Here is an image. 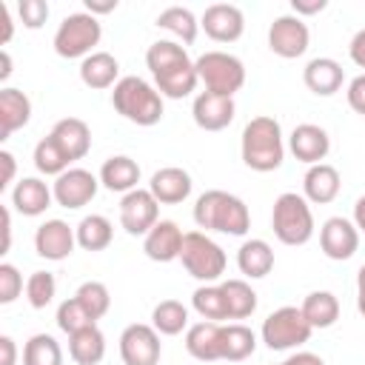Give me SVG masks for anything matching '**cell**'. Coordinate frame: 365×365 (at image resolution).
I'll return each mask as SVG.
<instances>
[{"label": "cell", "instance_id": "obj_1", "mask_svg": "<svg viewBox=\"0 0 365 365\" xmlns=\"http://www.w3.org/2000/svg\"><path fill=\"white\" fill-rule=\"evenodd\" d=\"M145 66L154 77V88L163 97H171V100L188 97L200 83L197 66L191 63L188 51L174 40L151 43L148 51H145Z\"/></svg>", "mask_w": 365, "mask_h": 365}, {"label": "cell", "instance_id": "obj_2", "mask_svg": "<svg viewBox=\"0 0 365 365\" xmlns=\"http://www.w3.org/2000/svg\"><path fill=\"white\" fill-rule=\"evenodd\" d=\"M194 222L205 231H220V234H231V237H242L251 228V214L248 205L220 188L202 191L194 202Z\"/></svg>", "mask_w": 365, "mask_h": 365}, {"label": "cell", "instance_id": "obj_3", "mask_svg": "<svg viewBox=\"0 0 365 365\" xmlns=\"http://www.w3.org/2000/svg\"><path fill=\"white\" fill-rule=\"evenodd\" d=\"M240 151H242V163L251 168V171H274L282 165V157H285V145H282V128L274 117H254L245 123L242 128V143H240Z\"/></svg>", "mask_w": 365, "mask_h": 365}, {"label": "cell", "instance_id": "obj_4", "mask_svg": "<svg viewBox=\"0 0 365 365\" xmlns=\"http://www.w3.org/2000/svg\"><path fill=\"white\" fill-rule=\"evenodd\" d=\"M111 106L120 117L137 125H157L163 120V94L137 74L120 77L111 91Z\"/></svg>", "mask_w": 365, "mask_h": 365}, {"label": "cell", "instance_id": "obj_5", "mask_svg": "<svg viewBox=\"0 0 365 365\" xmlns=\"http://www.w3.org/2000/svg\"><path fill=\"white\" fill-rule=\"evenodd\" d=\"M271 228L282 245H305L314 237V214L308 200L294 191L279 194L271 211Z\"/></svg>", "mask_w": 365, "mask_h": 365}, {"label": "cell", "instance_id": "obj_6", "mask_svg": "<svg viewBox=\"0 0 365 365\" xmlns=\"http://www.w3.org/2000/svg\"><path fill=\"white\" fill-rule=\"evenodd\" d=\"M194 66H197V77L205 86V91L234 97L245 86V66L240 57L228 51H205L202 57H197Z\"/></svg>", "mask_w": 365, "mask_h": 365}, {"label": "cell", "instance_id": "obj_7", "mask_svg": "<svg viewBox=\"0 0 365 365\" xmlns=\"http://www.w3.org/2000/svg\"><path fill=\"white\" fill-rule=\"evenodd\" d=\"M180 259H182V268L200 279V282H214L225 274V251L202 231H188L185 240H182V251H180Z\"/></svg>", "mask_w": 365, "mask_h": 365}, {"label": "cell", "instance_id": "obj_8", "mask_svg": "<svg viewBox=\"0 0 365 365\" xmlns=\"http://www.w3.org/2000/svg\"><path fill=\"white\" fill-rule=\"evenodd\" d=\"M100 37H103V29L97 17L88 11H74L63 17V23L54 31V51L66 60H74V57L86 60L88 54H94L91 48L100 43Z\"/></svg>", "mask_w": 365, "mask_h": 365}, {"label": "cell", "instance_id": "obj_9", "mask_svg": "<svg viewBox=\"0 0 365 365\" xmlns=\"http://www.w3.org/2000/svg\"><path fill=\"white\" fill-rule=\"evenodd\" d=\"M311 325L308 319L302 317L299 308L294 305H282L277 311H271L265 319H262V342L271 348V351H288V348H299L311 339Z\"/></svg>", "mask_w": 365, "mask_h": 365}, {"label": "cell", "instance_id": "obj_10", "mask_svg": "<svg viewBox=\"0 0 365 365\" xmlns=\"http://www.w3.org/2000/svg\"><path fill=\"white\" fill-rule=\"evenodd\" d=\"M160 222V202L148 188H134L120 200V225L131 237H145Z\"/></svg>", "mask_w": 365, "mask_h": 365}, {"label": "cell", "instance_id": "obj_11", "mask_svg": "<svg viewBox=\"0 0 365 365\" xmlns=\"http://www.w3.org/2000/svg\"><path fill=\"white\" fill-rule=\"evenodd\" d=\"M160 354H163V345L154 325L134 322L120 334V359L125 365H157Z\"/></svg>", "mask_w": 365, "mask_h": 365}, {"label": "cell", "instance_id": "obj_12", "mask_svg": "<svg viewBox=\"0 0 365 365\" xmlns=\"http://www.w3.org/2000/svg\"><path fill=\"white\" fill-rule=\"evenodd\" d=\"M308 40H311V31L297 14H282L268 29V48L282 60L302 57L308 51Z\"/></svg>", "mask_w": 365, "mask_h": 365}, {"label": "cell", "instance_id": "obj_13", "mask_svg": "<svg viewBox=\"0 0 365 365\" xmlns=\"http://www.w3.org/2000/svg\"><path fill=\"white\" fill-rule=\"evenodd\" d=\"M97 188H100V180L91 171H86V168H68V171H63L54 180L51 194H54V202L57 205L74 211V208L88 205L94 200Z\"/></svg>", "mask_w": 365, "mask_h": 365}, {"label": "cell", "instance_id": "obj_14", "mask_svg": "<svg viewBox=\"0 0 365 365\" xmlns=\"http://www.w3.org/2000/svg\"><path fill=\"white\" fill-rule=\"evenodd\" d=\"M319 248L328 259H351L359 248V228L345 217H328L319 228Z\"/></svg>", "mask_w": 365, "mask_h": 365}, {"label": "cell", "instance_id": "obj_15", "mask_svg": "<svg viewBox=\"0 0 365 365\" xmlns=\"http://www.w3.org/2000/svg\"><path fill=\"white\" fill-rule=\"evenodd\" d=\"M77 245V234L68 222L63 220H46L43 225H37L34 231V251L43 257V259H51V262H60L66 259Z\"/></svg>", "mask_w": 365, "mask_h": 365}, {"label": "cell", "instance_id": "obj_16", "mask_svg": "<svg viewBox=\"0 0 365 365\" xmlns=\"http://www.w3.org/2000/svg\"><path fill=\"white\" fill-rule=\"evenodd\" d=\"M234 97H222L214 91H200L191 106V117L202 131H222L234 120Z\"/></svg>", "mask_w": 365, "mask_h": 365}, {"label": "cell", "instance_id": "obj_17", "mask_svg": "<svg viewBox=\"0 0 365 365\" xmlns=\"http://www.w3.org/2000/svg\"><path fill=\"white\" fill-rule=\"evenodd\" d=\"M200 26L205 29V34L211 40H217V43H234L245 31V17L231 3H214V6H208L202 11Z\"/></svg>", "mask_w": 365, "mask_h": 365}, {"label": "cell", "instance_id": "obj_18", "mask_svg": "<svg viewBox=\"0 0 365 365\" xmlns=\"http://www.w3.org/2000/svg\"><path fill=\"white\" fill-rule=\"evenodd\" d=\"M182 228L174 222V220H160L143 240V251L148 259L154 262H171V259H180V251H182Z\"/></svg>", "mask_w": 365, "mask_h": 365}, {"label": "cell", "instance_id": "obj_19", "mask_svg": "<svg viewBox=\"0 0 365 365\" xmlns=\"http://www.w3.org/2000/svg\"><path fill=\"white\" fill-rule=\"evenodd\" d=\"M291 154L299 160V163H308V165H317L328 157L331 151V140H328V131L314 125V123H302L291 131Z\"/></svg>", "mask_w": 365, "mask_h": 365}, {"label": "cell", "instance_id": "obj_20", "mask_svg": "<svg viewBox=\"0 0 365 365\" xmlns=\"http://www.w3.org/2000/svg\"><path fill=\"white\" fill-rule=\"evenodd\" d=\"M191 174L185 168H177V165H165L160 171L151 174V182H148V191L154 194L157 202L163 205H177L182 200H188L191 194Z\"/></svg>", "mask_w": 365, "mask_h": 365}, {"label": "cell", "instance_id": "obj_21", "mask_svg": "<svg viewBox=\"0 0 365 365\" xmlns=\"http://www.w3.org/2000/svg\"><path fill=\"white\" fill-rule=\"evenodd\" d=\"M48 137L60 145V151L68 157V163L83 160L91 148V131L80 117H63L54 123V128L48 131Z\"/></svg>", "mask_w": 365, "mask_h": 365}, {"label": "cell", "instance_id": "obj_22", "mask_svg": "<svg viewBox=\"0 0 365 365\" xmlns=\"http://www.w3.org/2000/svg\"><path fill=\"white\" fill-rule=\"evenodd\" d=\"M185 351L200 362L222 359V325L220 322H197L185 331Z\"/></svg>", "mask_w": 365, "mask_h": 365}, {"label": "cell", "instance_id": "obj_23", "mask_svg": "<svg viewBox=\"0 0 365 365\" xmlns=\"http://www.w3.org/2000/svg\"><path fill=\"white\" fill-rule=\"evenodd\" d=\"M342 188V180H339V171L328 163H317L305 171L302 177V191H305V200L308 202H317V205H328L336 200Z\"/></svg>", "mask_w": 365, "mask_h": 365}, {"label": "cell", "instance_id": "obj_24", "mask_svg": "<svg viewBox=\"0 0 365 365\" xmlns=\"http://www.w3.org/2000/svg\"><path fill=\"white\" fill-rule=\"evenodd\" d=\"M302 80H305L308 91H314L319 97H331V94H336L342 88L345 74H342V66L336 60H331V57H314L302 68Z\"/></svg>", "mask_w": 365, "mask_h": 365}, {"label": "cell", "instance_id": "obj_25", "mask_svg": "<svg viewBox=\"0 0 365 365\" xmlns=\"http://www.w3.org/2000/svg\"><path fill=\"white\" fill-rule=\"evenodd\" d=\"M51 200H54L51 188L43 180H37V177H23L11 188V205L23 217H40V214H46V208L51 205Z\"/></svg>", "mask_w": 365, "mask_h": 365}, {"label": "cell", "instance_id": "obj_26", "mask_svg": "<svg viewBox=\"0 0 365 365\" xmlns=\"http://www.w3.org/2000/svg\"><path fill=\"white\" fill-rule=\"evenodd\" d=\"M31 117V100L20 88H0V140L20 131Z\"/></svg>", "mask_w": 365, "mask_h": 365}, {"label": "cell", "instance_id": "obj_27", "mask_svg": "<svg viewBox=\"0 0 365 365\" xmlns=\"http://www.w3.org/2000/svg\"><path fill=\"white\" fill-rule=\"evenodd\" d=\"M117 74H120V63H117V57L108 54V51H94V54H88V57L80 63V80H83L88 88H97V91L117 86V83H120Z\"/></svg>", "mask_w": 365, "mask_h": 365}, {"label": "cell", "instance_id": "obj_28", "mask_svg": "<svg viewBox=\"0 0 365 365\" xmlns=\"http://www.w3.org/2000/svg\"><path fill=\"white\" fill-rule=\"evenodd\" d=\"M140 182V165L125 157V154H117V157H108L103 165H100V185H106L108 191H134Z\"/></svg>", "mask_w": 365, "mask_h": 365}, {"label": "cell", "instance_id": "obj_29", "mask_svg": "<svg viewBox=\"0 0 365 365\" xmlns=\"http://www.w3.org/2000/svg\"><path fill=\"white\" fill-rule=\"evenodd\" d=\"M68 354L77 365H97L106 356V336L97 328V322L86 325L68 336Z\"/></svg>", "mask_w": 365, "mask_h": 365}, {"label": "cell", "instance_id": "obj_30", "mask_svg": "<svg viewBox=\"0 0 365 365\" xmlns=\"http://www.w3.org/2000/svg\"><path fill=\"white\" fill-rule=\"evenodd\" d=\"M237 265L245 277L251 279H262L271 274L274 268V251L265 240H245L237 251Z\"/></svg>", "mask_w": 365, "mask_h": 365}, {"label": "cell", "instance_id": "obj_31", "mask_svg": "<svg viewBox=\"0 0 365 365\" xmlns=\"http://www.w3.org/2000/svg\"><path fill=\"white\" fill-rule=\"evenodd\" d=\"M299 311L311 328H331L339 319V299L331 291H311L302 299Z\"/></svg>", "mask_w": 365, "mask_h": 365}, {"label": "cell", "instance_id": "obj_32", "mask_svg": "<svg viewBox=\"0 0 365 365\" xmlns=\"http://www.w3.org/2000/svg\"><path fill=\"white\" fill-rule=\"evenodd\" d=\"M77 234V245L86 248V251H103L111 245V237H114V225L103 217V214H88L80 220V225L74 228Z\"/></svg>", "mask_w": 365, "mask_h": 365}, {"label": "cell", "instance_id": "obj_33", "mask_svg": "<svg viewBox=\"0 0 365 365\" xmlns=\"http://www.w3.org/2000/svg\"><path fill=\"white\" fill-rule=\"evenodd\" d=\"M220 288L225 297L228 319H245L257 311V294L245 279H225V282H220Z\"/></svg>", "mask_w": 365, "mask_h": 365}, {"label": "cell", "instance_id": "obj_34", "mask_svg": "<svg viewBox=\"0 0 365 365\" xmlns=\"http://www.w3.org/2000/svg\"><path fill=\"white\" fill-rule=\"evenodd\" d=\"M257 348V336L251 328L234 322V325H222V359L228 362H242L254 354Z\"/></svg>", "mask_w": 365, "mask_h": 365}, {"label": "cell", "instance_id": "obj_35", "mask_svg": "<svg viewBox=\"0 0 365 365\" xmlns=\"http://www.w3.org/2000/svg\"><path fill=\"white\" fill-rule=\"evenodd\" d=\"M157 26L165 29V31H171V34L180 37L182 43H194L197 29H200L194 11L185 9V6H168V9H163V11L157 14Z\"/></svg>", "mask_w": 365, "mask_h": 365}, {"label": "cell", "instance_id": "obj_36", "mask_svg": "<svg viewBox=\"0 0 365 365\" xmlns=\"http://www.w3.org/2000/svg\"><path fill=\"white\" fill-rule=\"evenodd\" d=\"M151 325L163 336H177L188 325V308L182 302H177V299H163L151 311Z\"/></svg>", "mask_w": 365, "mask_h": 365}, {"label": "cell", "instance_id": "obj_37", "mask_svg": "<svg viewBox=\"0 0 365 365\" xmlns=\"http://www.w3.org/2000/svg\"><path fill=\"white\" fill-rule=\"evenodd\" d=\"M23 365H63V348L51 334H34L23 345Z\"/></svg>", "mask_w": 365, "mask_h": 365}, {"label": "cell", "instance_id": "obj_38", "mask_svg": "<svg viewBox=\"0 0 365 365\" xmlns=\"http://www.w3.org/2000/svg\"><path fill=\"white\" fill-rule=\"evenodd\" d=\"M191 305L194 311L208 319V322H220V319H228V308H225V297H222V288L220 285H200L194 294H191Z\"/></svg>", "mask_w": 365, "mask_h": 365}, {"label": "cell", "instance_id": "obj_39", "mask_svg": "<svg viewBox=\"0 0 365 365\" xmlns=\"http://www.w3.org/2000/svg\"><path fill=\"white\" fill-rule=\"evenodd\" d=\"M74 299L83 305V311H86L94 322H97L100 317H106V314H108V308H111V294H108V288H106L103 282H97V279L83 282V285L77 288Z\"/></svg>", "mask_w": 365, "mask_h": 365}, {"label": "cell", "instance_id": "obj_40", "mask_svg": "<svg viewBox=\"0 0 365 365\" xmlns=\"http://www.w3.org/2000/svg\"><path fill=\"white\" fill-rule=\"evenodd\" d=\"M34 168H37L40 174L60 177L63 171H68V157L60 151V145H57L51 137H43V140L34 145Z\"/></svg>", "mask_w": 365, "mask_h": 365}, {"label": "cell", "instance_id": "obj_41", "mask_svg": "<svg viewBox=\"0 0 365 365\" xmlns=\"http://www.w3.org/2000/svg\"><path fill=\"white\" fill-rule=\"evenodd\" d=\"M54 291H57V282H54V274L48 271H34L26 282V297H29V305L31 308H46L51 299H54Z\"/></svg>", "mask_w": 365, "mask_h": 365}, {"label": "cell", "instance_id": "obj_42", "mask_svg": "<svg viewBox=\"0 0 365 365\" xmlns=\"http://www.w3.org/2000/svg\"><path fill=\"white\" fill-rule=\"evenodd\" d=\"M86 325H94V319L83 311V305H80L74 297H71V299H63L60 308H57V328L71 336V334H77V331L86 328Z\"/></svg>", "mask_w": 365, "mask_h": 365}, {"label": "cell", "instance_id": "obj_43", "mask_svg": "<svg viewBox=\"0 0 365 365\" xmlns=\"http://www.w3.org/2000/svg\"><path fill=\"white\" fill-rule=\"evenodd\" d=\"M23 291V277L11 262H0V305H9L20 297Z\"/></svg>", "mask_w": 365, "mask_h": 365}, {"label": "cell", "instance_id": "obj_44", "mask_svg": "<svg viewBox=\"0 0 365 365\" xmlns=\"http://www.w3.org/2000/svg\"><path fill=\"white\" fill-rule=\"evenodd\" d=\"M17 14H20L26 29H40L48 20V3H43V0H20L17 3Z\"/></svg>", "mask_w": 365, "mask_h": 365}, {"label": "cell", "instance_id": "obj_45", "mask_svg": "<svg viewBox=\"0 0 365 365\" xmlns=\"http://www.w3.org/2000/svg\"><path fill=\"white\" fill-rule=\"evenodd\" d=\"M348 106H351L356 114L365 117V74H359V77H354V80L348 83Z\"/></svg>", "mask_w": 365, "mask_h": 365}, {"label": "cell", "instance_id": "obj_46", "mask_svg": "<svg viewBox=\"0 0 365 365\" xmlns=\"http://www.w3.org/2000/svg\"><path fill=\"white\" fill-rule=\"evenodd\" d=\"M348 54H351V60H354L359 68H365V29L354 34V40H351V46H348Z\"/></svg>", "mask_w": 365, "mask_h": 365}, {"label": "cell", "instance_id": "obj_47", "mask_svg": "<svg viewBox=\"0 0 365 365\" xmlns=\"http://www.w3.org/2000/svg\"><path fill=\"white\" fill-rule=\"evenodd\" d=\"M0 165H3V177H0V191H6V188L11 185V180H14V171H17V165H14V157H11L9 151H0Z\"/></svg>", "mask_w": 365, "mask_h": 365}, {"label": "cell", "instance_id": "obj_48", "mask_svg": "<svg viewBox=\"0 0 365 365\" xmlns=\"http://www.w3.org/2000/svg\"><path fill=\"white\" fill-rule=\"evenodd\" d=\"M17 362V345L9 334L0 336V365H14Z\"/></svg>", "mask_w": 365, "mask_h": 365}, {"label": "cell", "instance_id": "obj_49", "mask_svg": "<svg viewBox=\"0 0 365 365\" xmlns=\"http://www.w3.org/2000/svg\"><path fill=\"white\" fill-rule=\"evenodd\" d=\"M291 9L297 11V17H299V14H317V11L325 9V0H294Z\"/></svg>", "mask_w": 365, "mask_h": 365}, {"label": "cell", "instance_id": "obj_50", "mask_svg": "<svg viewBox=\"0 0 365 365\" xmlns=\"http://www.w3.org/2000/svg\"><path fill=\"white\" fill-rule=\"evenodd\" d=\"M279 365H325V362H322V356H317V354H311V351H299V354L288 356V359L279 362Z\"/></svg>", "mask_w": 365, "mask_h": 365}, {"label": "cell", "instance_id": "obj_51", "mask_svg": "<svg viewBox=\"0 0 365 365\" xmlns=\"http://www.w3.org/2000/svg\"><path fill=\"white\" fill-rule=\"evenodd\" d=\"M356 308L365 317V265L356 271Z\"/></svg>", "mask_w": 365, "mask_h": 365}, {"label": "cell", "instance_id": "obj_52", "mask_svg": "<svg viewBox=\"0 0 365 365\" xmlns=\"http://www.w3.org/2000/svg\"><path fill=\"white\" fill-rule=\"evenodd\" d=\"M117 9V0H108V3H97V0H86V11L88 14H108Z\"/></svg>", "mask_w": 365, "mask_h": 365}, {"label": "cell", "instance_id": "obj_53", "mask_svg": "<svg viewBox=\"0 0 365 365\" xmlns=\"http://www.w3.org/2000/svg\"><path fill=\"white\" fill-rule=\"evenodd\" d=\"M0 20H3V46L11 40V11H9V6L6 3H0Z\"/></svg>", "mask_w": 365, "mask_h": 365}, {"label": "cell", "instance_id": "obj_54", "mask_svg": "<svg viewBox=\"0 0 365 365\" xmlns=\"http://www.w3.org/2000/svg\"><path fill=\"white\" fill-rule=\"evenodd\" d=\"M9 245H11V214L9 208H3V254L9 251Z\"/></svg>", "mask_w": 365, "mask_h": 365}, {"label": "cell", "instance_id": "obj_55", "mask_svg": "<svg viewBox=\"0 0 365 365\" xmlns=\"http://www.w3.org/2000/svg\"><path fill=\"white\" fill-rule=\"evenodd\" d=\"M354 225L359 231H365V197H359L356 205H354Z\"/></svg>", "mask_w": 365, "mask_h": 365}, {"label": "cell", "instance_id": "obj_56", "mask_svg": "<svg viewBox=\"0 0 365 365\" xmlns=\"http://www.w3.org/2000/svg\"><path fill=\"white\" fill-rule=\"evenodd\" d=\"M0 63H3V68H0V80H6V77L11 74V54H9L6 48L0 51Z\"/></svg>", "mask_w": 365, "mask_h": 365}]
</instances>
